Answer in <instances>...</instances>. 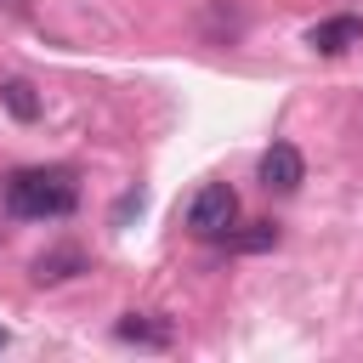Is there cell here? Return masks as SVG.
<instances>
[{
  "label": "cell",
  "instance_id": "cell-8",
  "mask_svg": "<svg viewBox=\"0 0 363 363\" xmlns=\"http://www.w3.org/2000/svg\"><path fill=\"white\" fill-rule=\"evenodd\" d=\"M0 96H6L11 119H23V125H28V119H40V96H34V85H28V79H11Z\"/></svg>",
  "mask_w": 363,
  "mask_h": 363
},
{
  "label": "cell",
  "instance_id": "cell-9",
  "mask_svg": "<svg viewBox=\"0 0 363 363\" xmlns=\"http://www.w3.org/2000/svg\"><path fill=\"white\" fill-rule=\"evenodd\" d=\"M0 352H6V329H0Z\"/></svg>",
  "mask_w": 363,
  "mask_h": 363
},
{
  "label": "cell",
  "instance_id": "cell-3",
  "mask_svg": "<svg viewBox=\"0 0 363 363\" xmlns=\"http://www.w3.org/2000/svg\"><path fill=\"white\" fill-rule=\"evenodd\" d=\"M255 176H261V187H267V193H295V187L306 182V159H301V147H295V142H272V147L261 153Z\"/></svg>",
  "mask_w": 363,
  "mask_h": 363
},
{
  "label": "cell",
  "instance_id": "cell-5",
  "mask_svg": "<svg viewBox=\"0 0 363 363\" xmlns=\"http://www.w3.org/2000/svg\"><path fill=\"white\" fill-rule=\"evenodd\" d=\"M113 335L125 340V346H170V323L164 318H153V312H125L119 323H113Z\"/></svg>",
  "mask_w": 363,
  "mask_h": 363
},
{
  "label": "cell",
  "instance_id": "cell-1",
  "mask_svg": "<svg viewBox=\"0 0 363 363\" xmlns=\"http://www.w3.org/2000/svg\"><path fill=\"white\" fill-rule=\"evenodd\" d=\"M79 204V187L68 170H11L6 176V210L17 221H57Z\"/></svg>",
  "mask_w": 363,
  "mask_h": 363
},
{
  "label": "cell",
  "instance_id": "cell-6",
  "mask_svg": "<svg viewBox=\"0 0 363 363\" xmlns=\"http://www.w3.org/2000/svg\"><path fill=\"white\" fill-rule=\"evenodd\" d=\"M79 267H85L79 250H45V255L34 261V284H62V278H74Z\"/></svg>",
  "mask_w": 363,
  "mask_h": 363
},
{
  "label": "cell",
  "instance_id": "cell-2",
  "mask_svg": "<svg viewBox=\"0 0 363 363\" xmlns=\"http://www.w3.org/2000/svg\"><path fill=\"white\" fill-rule=\"evenodd\" d=\"M187 227H193L199 238H227V233L238 227V193H233L227 182H204V187L193 193V204H187Z\"/></svg>",
  "mask_w": 363,
  "mask_h": 363
},
{
  "label": "cell",
  "instance_id": "cell-7",
  "mask_svg": "<svg viewBox=\"0 0 363 363\" xmlns=\"http://www.w3.org/2000/svg\"><path fill=\"white\" fill-rule=\"evenodd\" d=\"M227 244H233V250H244V255H261V250H272V244H278V227H272V221H250L244 233H227Z\"/></svg>",
  "mask_w": 363,
  "mask_h": 363
},
{
  "label": "cell",
  "instance_id": "cell-4",
  "mask_svg": "<svg viewBox=\"0 0 363 363\" xmlns=\"http://www.w3.org/2000/svg\"><path fill=\"white\" fill-rule=\"evenodd\" d=\"M306 45L323 51V57H340V51L363 45V17H323V23L306 28Z\"/></svg>",
  "mask_w": 363,
  "mask_h": 363
}]
</instances>
